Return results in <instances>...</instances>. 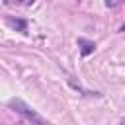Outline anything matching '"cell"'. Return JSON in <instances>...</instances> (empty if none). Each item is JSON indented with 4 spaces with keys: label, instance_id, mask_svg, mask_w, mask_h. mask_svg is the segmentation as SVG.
Instances as JSON below:
<instances>
[{
    "label": "cell",
    "instance_id": "6da1fadb",
    "mask_svg": "<svg viewBox=\"0 0 125 125\" xmlns=\"http://www.w3.org/2000/svg\"><path fill=\"white\" fill-rule=\"evenodd\" d=\"M8 105L16 111V113H20L21 117H25L31 125H51V121H47L45 117H41L33 107H29L23 100H20V98H12L10 102H8Z\"/></svg>",
    "mask_w": 125,
    "mask_h": 125
},
{
    "label": "cell",
    "instance_id": "3957f363",
    "mask_svg": "<svg viewBox=\"0 0 125 125\" xmlns=\"http://www.w3.org/2000/svg\"><path fill=\"white\" fill-rule=\"evenodd\" d=\"M6 21H8V23H10L12 27H18L20 31H23V33H25V27H27V25H25V21H23V20H14V18H6Z\"/></svg>",
    "mask_w": 125,
    "mask_h": 125
},
{
    "label": "cell",
    "instance_id": "7a4b0ae2",
    "mask_svg": "<svg viewBox=\"0 0 125 125\" xmlns=\"http://www.w3.org/2000/svg\"><path fill=\"white\" fill-rule=\"evenodd\" d=\"M78 45H80V53H82V57H88V55L94 53V49H96V43H94V41H88V39H84V37L78 39Z\"/></svg>",
    "mask_w": 125,
    "mask_h": 125
}]
</instances>
